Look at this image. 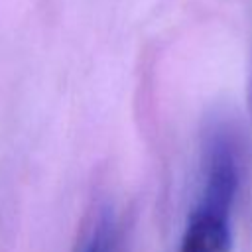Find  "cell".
Returning a JSON list of instances; mask_svg holds the SVG:
<instances>
[{"label":"cell","mask_w":252,"mask_h":252,"mask_svg":"<svg viewBox=\"0 0 252 252\" xmlns=\"http://www.w3.org/2000/svg\"><path fill=\"white\" fill-rule=\"evenodd\" d=\"M240 187V156L228 124L215 120L203 140L201 191L177 252H230V211Z\"/></svg>","instance_id":"cell-1"},{"label":"cell","mask_w":252,"mask_h":252,"mask_svg":"<svg viewBox=\"0 0 252 252\" xmlns=\"http://www.w3.org/2000/svg\"><path fill=\"white\" fill-rule=\"evenodd\" d=\"M77 252H128V236L122 219L110 205L98 209L94 220L81 238Z\"/></svg>","instance_id":"cell-2"},{"label":"cell","mask_w":252,"mask_h":252,"mask_svg":"<svg viewBox=\"0 0 252 252\" xmlns=\"http://www.w3.org/2000/svg\"><path fill=\"white\" fill-rule=\"evenodd\" d=\"M248 108L252 114V71H250V81H248Z\"/></svg>","instance_id":"cell-3"}]
</instances>
